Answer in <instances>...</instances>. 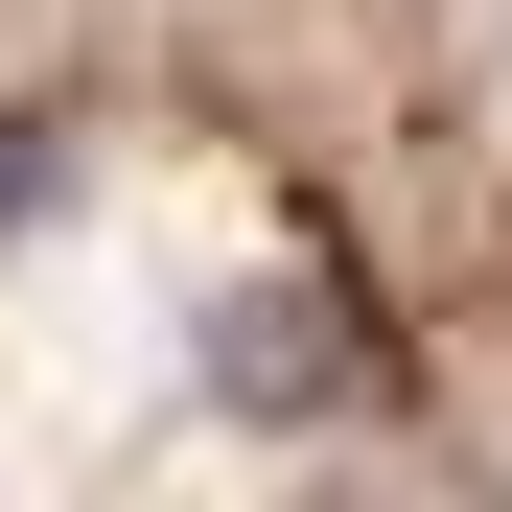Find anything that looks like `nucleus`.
I'll list each match as a JSON object with an SVG mask.
<instances>
[{
	"mask_svg": "<svg viewBox=\"0 0 512 512\" xmlns=\"http://www.w3.org/2000/svg\"><path fill=\"white\" fill-rule=\"evenodd\" d=\"M210 396L233 419H326V396H350V303H326V280H256L210 326Z\"/></svg>",
	"mask_w": 512,
	"mask_h": 512,
	"instance_id": "nucleus-1",
	"label": "nucleus"
}]
</instances>
